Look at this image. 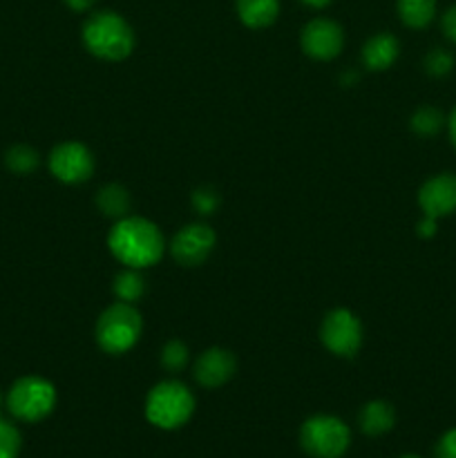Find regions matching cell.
<instances>
[{
  "label": "cell",
  "mask_w": 456,
  "mask_h": 458,
  "mask_svg": "<svg viewBox=\"0 0 456 458\" xmlns=\"http://www.w3.org/2000/svg\"><path fill=\"white\" fill-rule=\"evenodd\" d=\"M398 16L411 30H425L436 16V0H398Z\"/></svg>",
  "instance_id": "e0dca14e"
},
{
  "label": "cell",
  "mask_w": 456,
  "mask_h": 458,
  "mask_svg": "<svg viewBox=\"0 0 456 458\" xmlns=\"http://www.w3.org/2000/svg\"><path fill=\"white\" fill-rule=\"evenodd\" d=\"M49 170L63 183H83L94 174V157L88 146L79 141L58 143L49 155Z\"/></svg>",
  "instance_id": "ba28073f"
},
{
  "label": "cell",
  "mask_w": 456,
  "mask_h": 458,
  "mask_svg": "<svg viewBox=\"0 0 456 458\" xmlns=\"http://www.w3.org/2000/svg\"><path fill=\"white\" fill-rule=\"evenodd\" d=\"M4 164L12 173L16 174H30L38 168L40 157L34 148L30 146H13L9 148L7 155H4Z\"/></svg>",
  "instance_id": "ffe728a7"
},
{
  "label": "cell",
  "mask_w": 456,
  "mask_h": 458,
  "mask_svg": "<svg viewBox=\"0 0 456 458\" xmlns=\"http://www.w3.org/2000/svg\"><path fill=\"white\" fill-rule=\"evenodd\" d=\"M393 423H396V411L384 401L367 403L358 414V425L367 437H383L393 428Z\"/></svg>",
  "instance_id": "5bb4252c"
},
{
  "label": "cell",
  "mask_w": 456,
  "mask_h": 458,
  "mask_svg": "<svg viewBox=\"0 0 456 458\" xmlns=\"http://www.w3.org/2000/svg\"><path fill=\"white\" fill-rule=\"evenodd\" d=\"M351 443L347 423L338 416L317 414L300 428V445L313 458H342Z\"/></svg>",
  "instance_id": "8992f818"
},
{
  "label": "cell",
  "mask_w": 456,
  "mask_h": 458,
  "mask_svg": "<svg viewBox=\"0 0 456 458\" xmlns=\"http://www.w3.org/2000/svg\"><path fill=\"white\" fill-rule=\"evenodd\" d=\"M401 43L392 34H376L362 45V65L371 72H383L396 63Z\"/></svg>",
  "instance_id": "4fadbf2b"
},
{
  "label": "cell",
  "mask_w": 456,
  "mask_h": 458,
  "mask_svg": "<svg viewBox=\"0 0 456 458\" xmlns=\"http://www.w3.org/2000/svg\"><path fill=\"white\" fill-rule=\"evenodd\" d=\"M300 43L307 56L316 58V61H331L338 56L344 47V31L342 27L329 18H313L307 22L302 30Z\"/></svg>",
  "instance_id": "30bf717a"
},
{
  "label": "cell",
  "mask_w": 456,
  "mask_h": 458,
  "mask_svg": "<svg viewBox=\"0 0 456 458\" xmlns=\"http://www.w3.org/2000/svg\"><path fill=\"white\" fill-rule=\"evenodd\" d=\"M441 27H443V34H445V38L452 40V43L456 45V4H452V7L443 13Z\"/></svg>",
  "instance_id": "484cf974"
},
{
  "label": "cell",
  "mask_w": 456,
  "mask_h": 458,
  "mask_svg": "<svg viewBox=\"0 0 456 458\" xmlns=\"http://www.w3.org/2000/svg\"><path fill=\"white\" fill-rule=\"evenodd\" d=\"M320 338L334 356L353 358L360 352L362 325L349 309H334L322 320Z\"/></svg>",
  "instance_id": "52a82bcc"
},
{
  "label": "cell",
  "mask_w": 456,
  "mask_h": 458,
  "mask_svg": "<svg viewBox=\"0 0 456 458\" xmlns=\"http://www.w3.org/2000/svg\"><path fill=\"white\" fill-rule=\"evenodd\" d=\"M63 3H65L72 12H88V9L94 7L97 0H63Z\"/></svg>",
  "instance_id": "83f0119b"
},
{
  "label": "cell",
  "mask_w": 456,
  "mask_h": 458,
  "mask_svg": "<svg viewBox=\"0 0 456 458\" xmlns=\"http://www.w3.org/2000/svg\"><path fill=\"white\" fill-rule=\"evenodd\" d=\"M161 365H164V369L173 371V374L182 371L188 365L186 344L182 340H170V343H165L164 352H161Z\"/></svg>",
  "instance_id": "7402d4cb"
},
{
  "label": "cell",
  "mask_w": 456,
  "mask_h": 458,
  "mask_svg": "<svg viewBox=\"0 0 456 458\" xmlns=\"http://www.w3.org/2000/svg\"><path fill=\"white\" fill-rule=\"evenodd\" d=\"M445 123L447 121H445V116H443V112L436 110V107H432V106L418 107V110H416L410 119L411 130H414L418 137H436Z\"/></svg>",
  "instance_id": "d6986e66"
},
{
  "label": "cell",
  "mask_w": 456,
  "mask_h": 458,
  "mask_svg": "<svg viewBox=\"0 0 456 458\" xmlns=\"http://www.w3.org/2000/svg\"><path fill=\"white\" fill-rule=\"evenodd\" d=\"M237 16L250 30H264L280 16V0H237Z\"/></svg>",
  "instance_id": "9a60e30c"
},
{
  "label": "cell",
  "mask_w": 456,
  "mask_h": 458,
  "mask_svg": "<svg viewBox=\"0 0 456 458\" xmlns=\"http://www.w3.org/2000/svg\"><path fill=\"white\" fill-rule=\"evenodd\" d=\"M56 407V389L40 376H22L7 394V410L13 419L38 423Z\"/></svg>",
  "instance_id": "5b68a950"
},
{
  "label": "cell",
  "mask_w": 456,
  "mask_h": 458,
  "mask_svg": "<svg viewBox=\"0 0 456 458\" xmlns=\"http://www.w3.org/2000/svg\"><path fill=\"white\" fill-rule=\"evenodd\" d=\"M237 360L228 349L210 347L197 358L195 362V378L201 387L217 389L226 385L235 376Z\"/></svg>",
  "instance_id": "7c38bea8"
},
{
  "label": "cell",
  "mask_w": 456,
  "mask_h": 458,
  "mask_svg": "<svg viewBox=\"0 0 456 458\" xmlns=\"http://www.w3.org/2000/svg\"><path fill=\"white\" fill-rule=\"evenodd\" d=\"M302 3L308 4V7H317V9H320V7H326V4H329L331 0H302Z\"/></svg>",
  "instance_id": "f546056e"
},
{
  "label": "cell",
  "mask_w": 456,
  "mask_h": 458,
  "mask_svg": "<svg viewBox=\"0 0 456 458\" xmlns=\"http://www.w3.org/2000/svg\"><path fill=\"white\" fill-rule=\"evenodd\" d=\"M423 67L429 76H434V79H443V76H447L454 70V56H452L447 49L434 47L429 49L427 56H425Z\"/></svg>",
  "instance_id": "44dd1931"
},
{
  "label": "cell",
  "mask_w": 456,
  "mask_h": 458,
  "mask_svg": "<svg viewBox=\"0 0 456 458\" xmlns=\"http://www.w3.org/2000/svg\"><path fill=\"white\" fill-rule=\"evenodd\" d=\"M0 407H3V396H0Z\"/></svg>",
  "instance_id": "1f68e13d"
},
{
  "label": "cell",
  "mask_w": 456,
  "mask_h": 458,
  "mask_svg": "<svg viewBox=\"0 0 456 458\" xmlns=\"http://www.w3.org/2000/svg\"><path fill=\"white\" fill-rule=\"evenodd\" d=\"M447 132H450L452 146L456 148V107H454V110H452L450 119H447Z\"/></svg>",
  "instance_id": "f1b7e54d"
},
{
  "label": "cell",
  "mask_w": 456,
  "mask_h": 458,
  "mask_svg": "<svg viewBox=\"0 0 456 458\" xmlns=\"http://www.w3.org/2000/svg\"><path fill=\"white\" fill-rule=\"evenodd\" d=\"M436 222L438 219H432V217H423L418 222V226H416V231H418L420 237H425V240H429V237L436 235Z\"/></svg>",
  "instance_id": "4316f807"
},
{
  "label": "cell",
  "mask_w": 456,
  "mask_h": 458,
  "mask_svg": "<svg viewBox=\"0 0 456 458\" xmlns=\"http://www.w3.org/2000/svg\"><path fill=\"white\" fill-rule=\"evenodd\" d=\"M130 204H132L130 192L125 191L121 183H110V186L101 188V191L97 192V206L106 217H112V219L128 217Z\"/></svg>",
  "instance_id": "2e32d148"
},
{
  "label": "cell",
  "mask_w": 456,
  "mask_h": 458,
  "mask_svg": "<svg viewBox=\"0 0 456 458\" xmlns=\"http://www.w3.org/2000/svg\"><path fill=\"white\" fill-rule=\"evenodd\" d=\"M213 228L206 224H188L170 242V253L182 267H199L215 249Z\"/></svg>",
  "instance_id": "9c48e42d"
},
{
  "label": "cell",
  "mask_w": 456,
  "mask_h": 458,
  "mask_svg": "<svg viewBox=\"0 0 456 458\" xmlns=\"http://www.w3.org/2000/svg\"><path fill=\"white\" fill-rule=\"evenodd\" d=\"M143 320L137 309L128 302H116L98 316L97 343L110 356L130 352L141 338Z\"/></svg>",
  "instance_id": "277c9868"
},
{
  "label": "cell",
  "mask_w": 456,
  "mask_h": 458,
  "mask_svg": "<svg viewBox=\"0 0 456 458\" xmlns=\"http://www.w3.org/2000/svg\"><path fill=\"white\" fill-rule=\"evenodd\" d=\"M83 45L103 61H123L134 49V31L121 13L103 9L92 13L83 25Z\"/></svg>",
  "instance_id": "7a4b0ae2"
},
{
  "label": "cell",
  "mask_w": 456,
  "mask_h": 458,
  "mask_svg": "<svg viewBox=\"0 0 456 458\" xmlns=\"http://www.w3.org/2000/svg\"><path fill=\"white\" fill-rule=\"evenodd\" d=\"M112 255L128 268H146L161 259L165 242L156 224L146 217H123L107 235Z\"/></svg>",
  "instance_id": "6da1fadb"
},
{
  "label": "cell",
  "mask_w": 456,
  "mask_h": 458,
  "mask_svg": "<svg viewBox=\"0 0 456 458\" xmlns=\"http://www.w3.org/2000/svg\"><path fill=\"white\" fill-rule=\"evenodd\" d=\"M22 447L21 432L16 429V425H12L9 420L0 419V458H18Z\"/></svg>",
  "instance_id": "603a6c76"
},
{
  "label": "cell",
  "mask_w": 456,
  "mask_h": 458,
  "mask_svg": "<svg viewBox=\"0 0 456 458\" xmlns=\"http://www.w3.org/2000/svg\"><path fill=\"white\" fill-rule=\"evenodd\" d=\"M401 458H420V456H416V454H402Z\"/></svg>",
  "instance_id": "4dcf8cb0"
},
{
  "label": "cell",
  "mask_w": 456,
  "mask_h": 458,
  "mask_svg": "<svg viewBox=\"0 0 456 458\" xmlns=\"http://www.w3.org/2000/svg\"><path fill=\"white\" fill-rule=\"evenodd\" d=\"M190 201L199 215H213L219 208V192L210 186H201L192 192Z\"/></svg>",
  "instance_id": "cb8c5ba5"
},
{
  "label": "cell",
  "mask_w": 456,
  "mask_h": 458,
  "mask_svg": "<svg viewBox=\"0 0 456 458\" xmlns=\"http://www.w3.org/2000/svg\"><path fill=\"white\" fill-rule=\"evenodd\" d=\"M112 291H114L119 302L134 304L143 298V293H146V280L141 277L139 268H125V271H121L119 276L114 277Z\"/></svg>",
  "instance_id": "ac0fdd59"
},
{
  "label": "cell",
  "mask_w": 456,
  "mask_h": 458,
  "mask_svg": "<svg viewBox=\"0 0 456 458\" xmlns=\"http://www.w3.org/2000/svg\"><path fill=\"white\" fill-rule=\"evenodd\" d=\"M418 206L425 217L441 219L456 213V174L441 173L420 186Z\"/></svg>",
  "instance_id": "8fae6325"
},
{
  "label": "cell",
  "mask_w": 456,
  "mask_h": 458,
  "mask_svg": "<svg viewBox=\"0 0 456 458\" xmlns=\"http://www.w3.org/2000/svg\"><path fill=\"white\" fill-rule=\"evenodd\" d=\"M195 411V396L179 380L155 385L146 398V419L159 429H179Z\"/></svg>",
  "instance_id": "3957f363"
},
{
  "label": "cell",
  "mask_w": 456,
  "mask_h": 458,
  "mask_svg": "<svg viewBox=\"0 0 456 458\" xmlns=\"http://www.w3.org/2000/svg\"><path fill=\"white\" fill-rule=\"evenodd\" d=\"M434 458H456V428L447 429L434 447Z\"/></svg>",
  "instance_id": "d4e9b609"
}]
</instances>
